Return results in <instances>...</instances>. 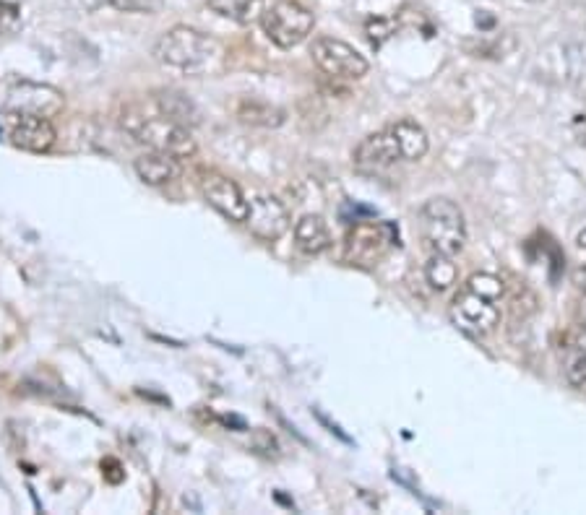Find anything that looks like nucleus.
Listing matches in <instances>:
<instances>
[{"instance_id": "nucleus-1", "label": "nucleus", "mask_w": 586, "mask_h": 515, "mask_svg": "<svg viewBox=\"0 0 586 515\" xmlns=\"http://www.w3.org/2000/svg\"><path fill=\"white\" fill-rule=\"evenodd\" d=\"M222 55L214 37L191 27H175L159 37L154 45V60L183 73H206Z\"/></svg>"}, {"instance_id": "nucleus-2", "label": "nucleus", "mask_w": 586, "mask_h": 515, "mask_svg": "<svg viewBox=\"0 0 586 515\" xmlns=\"http://www.w3.org/2000/svg\"><path fill=\"white\" fill-rule=\"evenodd\" d=\"M120 128L149 151H162L175 159H188L196 154V141L191 131L165 115L152 118L136 110H126L120 115Z\"/></svg>"}, {"instance_id": "nucleus-3", "label": "nucleus", "mask_w": 586, "mask_h": 515, "mask_svg": "<svg viewBox=\"0 0 586 515\" xmlns=\"http://www.w3.org/2000/svg\"><path fill=\"white\" fill-rule=\"evenodd\" d=\"M420 229L435 253L454 258L467 245L464 211L451 198H430L420 209Z\"/></svg>"}, {"instance_id": "nucleus-4", "label": "nucleus", "mask_w": 586, "mask_h": 515, "mask_svg": "<svg viewBox=\"0 0 586 515\" xmlns=\"http://www.w3.org/2000/svg\"><path fill=\"white\" fill-rule=\"evenodd\" d=\"M313 14L295 0H277L261 14V29L271 42L282 50L303 45L313 32Z\"/></svg>"}, {"instance_id": "nucleus-5", "label": "nucleus", "mask_w": 586, "mask_h": 515, "mask_svg": "<svg viewBox=\"0 0 586 515\" xmlns=\"http://www.w3.org/2000/svg\"><path fill=\"white\" fill-rule=\"evenodd\" d=\"M310 55H313V63L326 76H331V79L357 81L363 79L370 68L368 60L357 53L355 47L342 40H334V37H318V40H313Z\"/></svg>"}, {"instance_id": "nucleus-6", "label": "nucleus", "mask_w": 586, "mask_h": 515, "mask_svg": "<svg viewBox=\"0 0 586 515\" xmlns=\"http://www.w3.org/2000/svg\"><path fill=\"white\" fill-rule=\"evenodd\" d=\"M0 128H3L6 138L16 146V149L32 151V154H45V151H50L55 144V138H58L50 118L32 115V112H6V115L0 118Z\"/></svg>"}, {"instance_id": "nucleus-7", "label": "nucleus", "mask_w": 586, "mask_h": 515, "mask_svg": "<svg viewBox=\"0 0 586 515\" xmlns=\"http://www.w3.org/2000/svg\"><path fill=\"white\" fill-rule=\"evenodd\" d=\"M198 185H201V193H204L211 209L219 211L230 222L245 224L248 196H245L243 188L235 180H230L227 175H219V172H204Z\"/></svg>"}, {"instance_id": "nucleus-8", "label": "nucleus", "mask_w": 586, "mask_h": 515, "mask_svg": "<svg viewBox=\"0 0 586 515\" xmlns=\"http://www.w3.org/2000/svg\"><path fill=\"white\" fill-rule=\"evenodd\" d=\"M451 318L461 331L475 333V336H485V333L495 331V326L501 323V310L493 300H485L480 294L459 292L451 302Z\"/></svg>"}, {"instance_id": "nucleus-9", "label": "nucleus", "mask_w": 586, "mask_h": 515, "mask_svg": "<svg viewBox=\"0 0 586 515\" xmlns=\"http://www.w3.org/2000/svg\"><path fill=\"white\" fill-rule=\"evenodd\" d=\"M245 224L251 229L258 240L274 242L290 229V211L279 198L258 193V196L248 198V216Z\"/></svg>"}, {"instance_id": "nucleus-10", "label": "nucleus", "mask_w": 586, "mask_h": 515, "mask_svg": "<svg viewBox=\"0 0 586 515\" xmlns=\"http://www.w3.org/2000/svg\"><path fill=\"white\" fill-rule=\"evenodd\" d=\"M8 107L19 112H32V115H42V118H53L55 112L63 110V94L53 86L29 84L21 81L8 94Z\"/></svg>"}, {"instance_id": "nucleus-11", "label": "nucleus", "mask_w": 586, "mask_h": 515, "mask_svg": "<svg viewBox=\"0 0 586 515\" xmlns=\"http://www.w3.org/2000/svg\"><path fill=\"white\" fill-rule=\"evenodd\" d=\"M391 227L386 224H357L347 237V258L357 263H376L386 248L391 245V237L386 235Z\"/></svg>"}, {"instance_id": "nucleus-12", "label": "nucleus", "mask_w": 586, "mask_h": 515, "mask_svg": "<svg viewBox=\"0 0 586 515\" xmlns=\"http://www.w3.org/2000/svg\"><path fill=\"white\" fill-rule=\"evenodd\" d=\"M352 159H355L357 167H365V170H383V167L399 162L402 151H399V144H396L391 128H383V131L370 133L368 138H363V144L357 146Z\"/></svg>"}, {"instance_id": "nucleus-13", "label": "nucleus", "mask_w": 586, "mask_h": 515, "mask_svg": "<svg viewBox=\"0 0 586 515\" xmlns=\"http://www.w3.org/2000/svg\"><path fill=\"white\" fill-rule=\"evenodd\" d=\"M133 170L139 175V180H144L146 185H167L172 180H178L180 175V159L170 157V154H162V151H146L141 154L136 162H133Z\"/></svg>"}, {"instance_id": "nucleus-14", "label": "nucleus", "mask_w": 586, "mask_h": 515, "mask_svg": "<svg viewBox=\"0 0 586 515\" xmlns=\"http://www.w3.org/2000/svg\"><path fill=\"white\" fill-rule=\"evenodd\" d=\"M295 245L305 255H321L331 248L329 224L321 214H305L295 224Z\"/></svg>"}, {"instance_id": "nucleus-15", "label": "nucleus", "mask_w": 586, "mask_h": 515, "mask_svg": "<svg viewBox=\"0 0 586 515\" xmlns=\"http://www.w3.org/2000/svg\"><path fill=\"white\" fill-rule=\"evenodd\" d=\"M391 133H394L396 144H399V151H402V159H407V162H417V159H422L425 154H428L430 149V141H428V133H425V128L422 125H417L415 120H396V123L389 125Z\"/></svg>"}, {"instance_id": "nucleus-16", "label": "nucleus", "mask_w": 586, "mask_h": 515, "mask_svg": "<svg viewBox=\"0 0 586 515\" xmlns=\"http://www.w3.org/2000/svg\"><path fill=\"white\" fill-rule=\"evenodd\" d=\"M284 110L261 99H243L238 105V120L248 125H261V128H279L284 123Z\"/></svg>"}, {"instance_id": "nucleus-17", "label": "nucleus", "mask_w": 586, "mask_h": 515, "mask_svg": "<svg viewBox=\"0 0 586 515\" xmlns=\"http://www.w3.org/2000/svg\"><path fill=\"white\" fill-rule=\"evenodd\" d=\"M157 107H159V115H165V118L175 120V123L185 125V128L198 123L196 105H193L191 99L180 92H159Z\"/></svg>"}, {"instance_id": "nucleus-18", "label": "nucleus", "mask_w": 586, "mask_h": 515, "mask_svg": "<svg viewBox=\"0 0 586 515\" xmlns=\"http://www.w3.org/2000/svg\"><path fill=\"white\" fill-rule=\"evenodd\" d=\"M425 276H428V284L435 292H446L451 284H456L459 271H456V263L451 261V255L435 253L428 261V266H425Z\"/></svg>"}, {"instance_id": "nucleus-19", "label": "nucleus", "mask_w": 586, "mask_h": 515, "mask_svg": "<svg viewBox=\"0 0 586 515\" xmlns=\"http://www.w3.org/2000/svg\"><path fill=\"white\" fill-rule=\"evenodd\" d=\"M464 289H469V292L480 294V297H485V300H493V302L501 300L503 292H506L501 276L488 274V271H480V274L469 276L467 287Z\"/></svg>"}, {"instance_id": "nucleus-20", "label": "nucleus", "mask_w": 586, "mask_h": 515, "mask_svg": "<svg viewBox=\"0 0 586 515\" xmlns=\"http://www.w3.org/2000/svg\"><path fill=\"white\" fill-rule=\"evenodd\" d=\"M566 380L573 391L586 396V354L584 352H571L566 357Z\"/></svg>"}, {"instance_id": "nucleus-21", "label": "nucleus", "mask_w": 586, "mask_h": 515, "mask_svg": "<svg viewBox=\"0 0 586 515\" xmlns=\"http://www.w3.org/2000/svg\"><path fill=\"white\" fill-rule=\"evenodd\" d=\"M365 32H368V40L373 47H381L383 42L389 40L391 34H394V24L386 19H376V21H368V27H365Z\"/></svg>"}, {"instance_id": "nucleus-22", "label": "nucleus", "mask_w": 586, "mask_h": 515, "mask_svg": "<svg viewBox=\"0 0 586 515\" xmlns=\"http://www.w3.org/2000/svg\"><path fill=\"white\" fill-rule=\"evenodd\" d=\"M110 3L120 11H133V14H154L162 6V0H110Z\"/></svg>"}, {"instance_id": "nucleus-23", "label": "nucleus", "mask_w": 586, "mask_h": 515, "mask_svg": "<svg viewBox=\"0 0 586 515\" xmlns=\"http://www.w3.org/2000/svg\"><path fill=\"white\" fill-rule=\"evenodd\" d=\"M21 24L19 19V11H16L14 6H6V3H0V37L3 34H11L16 32Z\"/></svg>"}, {"instance_id": "nucleus-24", "label": "nucleus", "mask_w": 586, "mask_h": 515, "mask_svg": "<svg viewBox=\"0 0 586 515\" xmlns=\"http://www.w3.org/2000/svg\"><path fill=\"white\" fill-rule=\"evenodd\" d=\"M576 284H579V287H581V292L586 294V268H581L579 274H576Z\"/></svg>"}, {"instance_id": "nucleus-25", "label": "nucleus", "mask_w": 586, "mask_h": 515, "mask_svg": "<svg viewBox=\"0 0 586 515\" xmlns=\"http://www.w3.org/2000/svg\"><path fill=\"white\" fill-rule=\"evenodd\" d=\"M576 245H579V248H581V250H586V227H584V229H581L579 235H576Z\"/></svg>"}, {"instance_id": "nucleus-26", "label": "nucleus", "mask_w": 586, "mask_h": 515, "mask_svg": "<svg viewBox=\"0 0 586 515\" xmlns=\"http://www.w3.org/2000/svg\"><path fill=\"white\" fill-rule=\"evenodd\" d=\"M527 3H542V0H527Z\"/></svg>"}]
</instances>
